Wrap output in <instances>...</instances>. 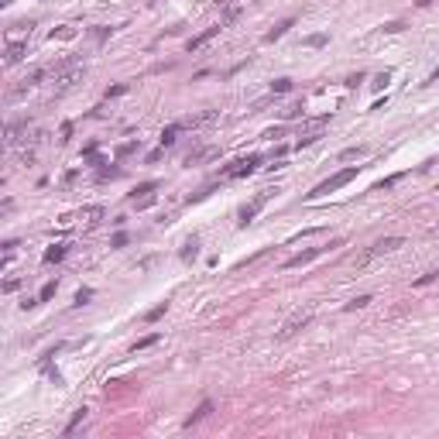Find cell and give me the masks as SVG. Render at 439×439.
I'll return each instance as SVG.
<instances>
[{
  "mask_svg": "<svg viewBox=\"0 0 439 439\" xmlns=\"http://www.w3.org/2000/svg\"><path fill=\"white\" fill-rule=\"evenodd\" d=\"M155 343H158V333H148V336H144V340H138V343H134V347H130V350L138 354V350H148V347H155Z\"/></svg>",
  "mask_w": 439,
  "mask_h": 439,
  "instance_id": "obj_20",
  "label": "cell"
},
{
  "mask_svg": "<svg viewBox=\"0 0 439 439\" xmlns=\"http://www.w3.org/2000/svg\"><path fill=\"white\" fill-rule=\"evenodd\" d=\"M127 240H130L127 233H124V230H117V233H114V240H110V247H127Z\"/></svg>",
  "mask_w": 439,
  "mask_h": 439,
  "instance_id": "obj_26",
  "label": "cell"
},
{
  "mask_svg": "<svg viewBox=\"0 0 439 439\" xmlns=\"http://www.w3.org/2000/svg\"><path fill=\"white\" fill-rule=\"evenodd\" d=\"M62 257H65V244H52V247L45 251V257H41V261H45V265H58Z\"/></svg>",
  "mask_w": 439,
  "mask_h": 439,
  "instance_id": "obj_12",
  "label": "cell"
},
{
  "mask_svg": "<svg viewBox=\"0 0 439 439\" xmlns=\"http://www.w3.org/2000/svg\"><path fill=\"white\" fill-rule=\"evenodd\" d=\"M402 28H405L402 21H388V24H384V31H391V35H394V31H402Z\"/></svg>",
  "mask_w": 439,
  "mask_h": 439,
  "instance_id": "obj_32",
  "label": "cell"
},
{
  "mask_svg": "<svg viewBox=\"0 0 439 439\" xmlns=\"http://www.w3.org/2000/svg\"><path fill=\"white\" fill-rule=\"evenodd\" d=\"M326 247H309V251H302V254H292L289 261H285V268H302V265H309V261H316V257L323 254Z\"/></svg>",
  "mask_w": 439,
  "mask_h": 439,
  "instance_id": "obj_6",
  "label": "cell"
},
{
  "mask_svg": "<svg viewBox=\"0 0 439 439\" xmlns=\"http://www.w3.org/2000/svg\"><path fill=\"white\" fill-rule=\"evenodd\" d=\"M405 244V237H381V240L370 247V254H388V251H398Z\"/></svg>",
  "mask_w": 439,
  "mask_h": 439,
  "instance_id": "obj_8",
  "label": "cell"
},
{
  "mask_svg": "<svg viewBox=\"0 0 439 439\" xmlns=\"http://www.w3.org/2000/svg\"><path fill=\"white\" fill-rule=\"evenodd\" d=\"M79 216L82 220H100V216H103V206H82Z\"/></svg>",
  "mask_w": 439,
  "mask_h": 439,
  "instance_id": "obj_21",
  "label": "cell"
},
{
  "mask_svg": "<svg viewBox=\"0 0 439 439\" xmlns=\"http://www.w3.org/2000/svg\"><path fill=\"white\" fill-rule=\"evenodd\" d=\"M340 158H343V162H350V158H364V148H347Z\"/></svg>",
  "mask_w": 439,
  "mask_h": 439,
  "instance_id": "obj_29",
  "label": "cell"
},
{
  "mask_svg": "<svg viewBox=\"0 0 439 439\" xmlns=\"http://www.w3.org/2000/svg\"><path fill=\"white\" fill-rule=\"evenodd\" d=\"M292 90V79H275L271 82V93H289Z\"/></svg>",
  "mask_w": 439,
  "mask_h": 439,
  "instance_id": "obj_25",
  "label": "cell"
},
{
  "mask_svg": "<svg viewBox=\"0 0 439 439\" xmlns=\"http://www.w3.org/2000/svg\"><path fill=\"white\" fill-rule=\"evenodd\" d=\"M432 281H439V271H426L422 278H415V289H422V285H432Z\"/></svg>",
  "mask_w": 439,
  "mask_h": 439,
  "instance_id": "obj_22",
  "label": "cell"
},
{
  "mask_svg": "<svg viewBox=\"0 0 439 439\" xmlns=\"http://www.w3.org/2000/svg\"><path fill=\"white\" fill-rule=\"evenodd\" d=\"M196 254H199V240L192 237V240H185V244H182V251H179V257H182V261H192Z\"/></svg>",
  "mask_w": 439,
  "mask_h": 439,
  "instance_id": "obj_14",
  "label": "cell"
},
{
  "mask_svg": "<svg viewBox=\"0 0 439 439\" xmlns=\"http://www.w3.org/2000/svg\"><path fill=\"white\" fill-rule=\"evenodd\" d=\"M24 55H28V41H14V45H7V55H4V62H7V65H14V62H21Z\"/></svg>",
  "mask_w": 439,
  "mask_h": 439,
  "instance_id": "obj_9",
  "label": "cell"
},
{
  "mask_svg": "<svg viewBox=\"0 0 439 439\" xmlns=\"http://www.w3.org/2000/svg\"><path fill=\"white\" fill-rule=\"evenodd\" d=\"M289 28H295V17H285V21H281V24H275V28H271V31H268V35H265V41H278V38L285 35Z\"/></svg>",
  "mask_w": 439,
  "mask_h": 439,
  "instance_id": "obj_11",
  "label": "cell"
},
{
  "mask_svg": "<svg viewBox=\"0 0 439 439\" xmlns=\"http://www.w3.org/2000/svg\"><path fill=\"white\" fill-rule=\"evenodd\" d=\"M429 4H436V0H415V7H429Z\"/></svg>",
  "mask_w": 439,
  "mask_h": 439,
  "instance_id": "obj_36",
  "label": "cell"
},
{
  "mask_svg": "<svg viewBox=\"0 0 439 439\" xmlns=\"http://www.w3.org/2000/svg\"><path fill=\"white\" fill-rule=\"evenodd\" d=\"M265 138H268V141H275V138H281V127H271V130H265Z\"/></svg>",
  "mask_w": 439,
  "mask_h": 439,
  "instance_id": "obj_34",
  "label": "cell"
},
{
  "mask_svg": "<svg viewBox=\"0 0 439 439\" xmlns=\"http://www.w3.org/2000/svg\"><path fill=\"white\" fill-rule=\"evenodd\" d=\"M285 117H289V120H292V117H302V106H289V110H285Z\"/></svg>",
  "mask_w": 439,
  "mask_h": 439,
  "instance_id": "obj_35",
  "label": "cell"
},
{
  "mask_svg": "<svg viewBox=\"0 0 439 439\" xmlns=\"http://www.w3.org/2000/svg\"><path fill=\"white\" fill-rule=\"evenodd\" d=\"M367 302H370V295H357V299H350V302H347V312H350V309H364Z\"/></svg>",
  "mask_w": 439,
  "mask_h": 439,
  "instance_id": "obj_24",
  "label": "cell"
},
{
  "mask_svg": "<svg viewBox=\"0 0 439 439\" xmlns=\"http://www.w3.org/2000/svg\"><path fill=\"white\" fill-rule=\"evenodd\" d=\"M179 130H182V120H179V124H168V127L162 130V148H172L175 138H179Z\"/></svg>",
  "mask_w": 439,
  "mask_h": 439,
  "instance_id": "obj_13",
  "label": "cell"
},
{
  "mask_svg": "<svg viewBox=\"0 0 439 439\" xmlns=\"http://www.w3.org/2000/svg\"><path fill=\"white\" fill-rule=\"evenodd\" d=\"M261 162H265L261 155H247V158H237V162H230L220 175H223V179H247V175L254 172V168H257Z\"/></svg>",
  "mask_w": 439,
  "mask_h": 439,
  "instance_id": "obj_3",
  "label": "cell"
},
{
  "mask_svg": "<svg viewBox=\"0 0 439 439\" xmlns=\"http://www.w3.org/2000/svg\"><path fill=\"white\" fill-rule=\"evenodd\" d=\"M398 182H402V172H398V175H388V179H381V182L374 185V192H384V189H391V185H398Z\"/></svg>",
  "mask_w": 439,
  "mask_h": 439,
  "instance_id": "obj_18",
  "label": "cell"
},
{
  "mask_svg": "<svg viewBox=\"0 0 439 439\" xmlns=\"http://www.w3.org/2000/svg\"><path fill=\"white\" fill-rule=\"evenodd\" d=\"M17 289H21V278H7V281H4V292H7V295L17 292Z\"/></svg>",
  "mask_w": 439,
  "mask_h": 439,
  "instance_id": "obj_30",
  "label": "cell"
},
{
  "mask_svg": "<svg viewBox=\"0 0 439 439\" xmlns=\"http://www.w3.org/2000/svg\"><path fill=\"white\" fill-rule=\"evenodd\" d=\"M155 189H158V182H141L138 189H134V199H141V196H155Z\"/></svg>",
  "mask_w": 439,
  "mask_h": 439,
  "instance_id": "obj_19",
  "label": "cell"
},
{
  "mask_svg": "<svg viewBox=\"0 0 439 439\" xmlns=\"http://www.w3.org/2000/svg\"><path fill=\"white\" fill-rule=\"evenodd\" d=\"M124 93H127V86H124V82H120V86H110V90H106V100H114V96H124Z\"/></svg>",
  "mask_w": 439,
  "mask_h": 439,
  "instance_id": "obj_31",
  "label": "cell"
},
{
  "mask_svg": "<svg viewBox=\"0 0 439 439\" xmlns=\"http://www.w3.org/2000/svg\"><path fill=\"white\" fill-rule=\"evenodd\" d=\"M364 79H367V76H364V72H357V76H350V79H347V86H357V82H364Z\"/></svg>",
  "mask_w": 439,
  "mask_h": 439,
  "instance_id": "obj_33",
  "label": "cell"
},
{
  "mask_svg": "<svg viewBox=\"0 0 439 439\" xmlns=\"http://www.w3.org/2000/svg\"><path fill=\"white\" fill-rule=\"evenodd\" d=\"M305 45H309V48H323L326 45V35H309V38H305Z\"/></svg>",
  "mask_w": 439,
  "mask_h": 439,
  "instance_id": "obj_27",
  "label": "cell"
},
{
  "mask_svg": "<svg viewBox=\"0 0 439 439\" xmlns=\"http://www.w3.org/2000/svg\"><path fill=\"white\" fill-rule=\"evenodd\" d=\"M220 28H223V24H213V28H206V31H203V35L189 38V41H185V48H189V52H199V48L206 45V41H213V38L220 35Z\"/></svg>",
  "mask_w": 439,
  "mask_h": 439,
  "instance_id": "obj_5",
  "label": "cell"
},
{
  "mask_svg": "<svg viewBox=\"0 0 439 439\" xmlns=\"http://www.w3.org/2000/svg\"><path fill=\"white\" fill-rule=\"evenodd\" d=\"M429 82H439V69H436V72H432V79H429Z\"/></svg>",
  "mask_w": 439,
  "mask_h": 439,
  "instance_id": "obj_37",
  "label": "cell"
},
{
  "mask_svg": "<svg viewBox=\"0 0 439 439\" xmlns=\"http://www.w3.org/2000/svg\"><path fill=\"white\" fill-rule=\"evenodd\" d=\"M326 124H330V114L305 120V124L299 127V141H295V148H309L312 141H319V134H323V127H326Z\"/></svg>",
  "mask_w": 439,
  "mask_h": 439,
  "instance_id": "obj_2",
  "label": "cell"
},
{
  "mask_svg": "<svg viewBox=\"0 0 439 439\" xmlns=\"http://www.w3.org/2000/svg\"><path fill=\"white\" fill-rule=\"evenodd\" d=\"M209 412H213V402H209V398H206V402H199V405H196V412H192V415L185 419L182 426H185V429H192V426H199V422H203V419H206V415H209Z\"/></svg>",
  "mask_w": 439,
  "mask_h": 439,
  "instance_id": "obj_7",
  "label": "cell"
},
{
  "mask_svg": "<svg viewBox=\"0 0 439 439\" xmlns=\"http://www.w3.org/2000/svg\"><path fill=\"white\" fill-rule=\"evenodd\" d=\"M354 179H357V168H354V165H350V168H340L336 175H330L326 182H319V185H316L312 192H305V199H319V196H330V192H336V189H343V185H347V182H354Z\"/></svg>",
  "mask_w": 439,
  "mask_h": 439,
  "instance_id": "obj_1",
  "label": "cell"
},
{
  "mask_svg": "<svg viewBox=\"0 0 439 439\" xmlns=\"http://www.w3.org/2000/svg\"><path fill=\"white\" fill-rule=\"evenodd\" d=\"M268 199H271V189H265V192H257V196L251 199L247 206H240V213H237V227H247V223H251V220H254L257 213H261V209L268 206Z\"/></svg>",
  "mask_w": 439,
  "mask_h": 439,
  "instance_id": "obj_4",
  "label": "cell"
},
{
  "mask_svg": "<svg viewBox=\"0 0 439 439\" xmlns=\"http://www.w3.org/2000/svg\"><path fill=\"white\" fill-rule=\"evenodd\" d=\"M165 312H168V302H158L155 309H148V312H144V323H158V319H162Z\"/></svg>",
  "mask_w": 439,
  "mask_h": 439,
  "instance_id": "obj_15",
  "label": "cell"
},
{
  "mask_svg": "<svg viewBox=\"0 0 439 439\" xmlns=\"http://www.w3.org/2000/svg\"><path fill=\"white\" fill-rule=\"evenodd\" d=\"M90 299H93V289H79L76 292V305H86Z\"/></svg>",
  "mask_w": 439,
  "mask_h": 439,
  "instance_id": "obj_28",
  "label": "cell"
},
{
  "mask_svg": "<svg viewBox=\"0 0 439 439\" xmlns=\"http://www.w3.org/2000/svg\"><path fill=\"white\" fill-rule=\"evenodd\" d=\"M55 292H58V281H45V285H41V292H38V302L55 299Z\"/></svg>",
  "mask_w": 439,
  "mask_h": 439,
  "instance_id": "obj_17",
  "label": "cell"
},
{
  "mask_svg": "<svg viewBox=\"0 0 439 439\" xmlns=\"http://www.w3.org/2000/svg\"><path fill=\"white\" fill-rule=\"evenodd\" d=\"M309 319H312L309 312H302V316H295V319H289V323L281 326V333H278V336H281V340H285V336H292V333H295V330H302V326L309 323Z\"/></svg>",
  "mask_w": 439,
  "mask_h": 439,
  "instance_id": "obj_10",
  "label": "cell"
},
{
  "mask_svg": "<svg viewBox=\"0 0 439 439\" xmlns=\"http://www.w3.org/2000/svg\"><path fill=\"white\" fill-rule=\"evenodd\" d=\"M134 151H138V141H127V144L117 148V158H127V155H134Z\"/></svg>",
  "mask_w": 439,
  "mask_h": 439,
  "instance_id": "obj_23",
  "label": "cell"
},
{
  "mask_svg": "<svg viewBox=\"0 0 439 439\" xmlns=\"http://www.w3.org/2000/svg\"><path fill=\"white\" fill-rule=\"evenodd\" d=\"M82 422H86V408H76V415H72V419H69V426H65V436H72V432H76Z\"/></svg>",
  "mask_w": 439,
  "mask_h": 439,
  "instance_id": "obj_16",
  "label": "cell"
}]
</instances>
